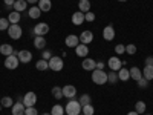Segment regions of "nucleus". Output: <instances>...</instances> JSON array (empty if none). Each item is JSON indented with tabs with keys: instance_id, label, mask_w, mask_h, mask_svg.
<instances>
[{
	"instance_id": "nucleus-1",
	"label": "nucleus",
	"mask_w": 153,
	"mask_h": 115,
	"mask_svg": "<svg viewBox=\"0 0 153 115\" xmlns=\"http://www.w3.org/2000/svg\"><path fill=\"white\" fill-rule=\"evenodd\" d=\"M81 105H80V101L78 100H69L68 101V105L65 106V112L68 115H80L81 114Z\"/></svg>"
},
{
	"instance_id": "nucleus-2",
	"label": "nucleus",
	"mask_w": 153,
	"mask_h": 115,
	"mask_svg": "<svg viewBox=\"0 0 153 115\" xmlns=\"http://www.w3.org/2000/svg\"><path fill=\"white\" fill-rule=\"evenodd\" d=\"M92 81L95 84H100V86L106 84L107 83V74L103 69H94L92 71Z\"/></svg>"
},
{
	"instance_id": "nucleus-3",
	"label": "nucleus",
	"mask_w": 153,
	"mask_h": 115,
	"mask_svg": "<svg viewBox=\"0 0 153 115\" xmlns=\"http://www.w3.org/2000/svg\"><path fill=\"white\" fill-rule=\"evenodd\" d=\"M48 63H49V69L54 71V72H60V71H63V68H65V61H63V58L57 57V55H52V58H51Z\"/></svg>"
},
{
	"instance_id": "nucleus-4",
	"label": "nucleus",
	"mask_w": 153,
	"mask_h": 115,
	"mask_svg": "<svg viewBox=\"0 0 153 115\" xmlns=\"http://www.w3.org/2000/svg\"><path fill=\"white\" fill-rule=\"evenodd\" d=\"M5 68L6 69H11V71H14V69H17L19 68V65H20V60H19V57L17 55H8L6 58H5Z\"/></svg>"
},
{
	"instance_id": "nucleus-5",
	"label": "nucleus",
	"mask_w": 153,
	"mask_h": 115,
	"mask_svg": "<svg viewBox=\"0 0 153 115\" xmlns=\"http://www.w3.org/2000/svg\"><path fill=\"white\" fill-rule=\"evenodd\" d=\"M22 34H23V29L22 26L17 23V25H11V26L8 28V35L12 38V40H19V38H22Z\"/></svg>"
},
{
	"instance_id": "nucleus-6",
	"label": "nucleus",
	"mask_w": 153,
	"mask_h": 115,
	"mask_svg": "<svg viewBox=\"0 0 153 115\" xmlns=\"http://www.w3.org/2000/svg\"><path fill=\"white\" fill-rule=\"evenodd\" d=\"M32 32H34V35H35V37H37V35L45 37V35L49 32V25H48V23H45V22L37 23L35 26H34V29H32Z\"/></svg>"
},
{
	"instance_id": "nucleus-7",
	"label": "nucleus",
	"mask_w": 153,
	"mask_h": 115,
	"mask_svg": "<svg viewBox=\"0 0 153 115\" xmlns=\"http://www.w3.org/2000/svg\"><path fill=\"white\" fill-rule=\"evenodd\" d=\"M35 103H37V94L35 92L29 91V92H26V94L23 95V105L26 106V108L35 106Z\"/></svg>"
},
{
	"instance_id": "nucleus-8",
	"label": "nucleus",
	"mask_w": 153,
	"mask_h": 115,
	"mask_svg": "<svg viewBox=\"0 0 153 115\" xmlns=\"http://www.w3.org/2000/svg\"><path fill=\"white\" fill-rule=\"evenodd\" d=\"M107 66L110 68V71H117V72H118V71L123 68V60L118 58V55L110 57V58L107 60Z\"/></svg>"
},
{
	"instance_id": "nucleus-9",
	"label": "nucleus",
	"mask_w": 153,
	"mask_h": 115,
	"mask_svg": "<svg viewBox=\"0 0 153 115\" xmlns=\"http://www.w3.org/2000/svg\"><path fill=\"white\" fill-rule=\"evenodd\" d=\"M17 57H19L20 63H25V65H28V63L32 60V52H31V51H28V49H22V51H19Z\"/></svg>"
},
{
	"instance_id": "nucleus-10",
	"label": "nucleus",
	"mask_w": 153,
	"mask_h": 115,
	"mask_svg": "<svg viewBox=\"0 0 153 115\" xmlns=\"http://www.w3.org/2000/svg\"><path fill=\"white\" fill-rule=\"evenodd\" d=\"M78 38H80V43H83V45H91V43L94 42V32H92V31H83V32L78 35Z\"/></svg>"
},
{
	"instance_id": "nucleus-11",
	"label": "nucleus",
	"mask_w": 153,
	"mask_h": 115,
	"mask_svg": "<svg viewBox=\"0 0 153 115\" xmlns=\"http://www.w3.org/2000/svg\"><path fill=\"white\" fill-rule=\"evenodd\" d=\"M65 43H66L68 48H74V49H75L76 46L80 45V38L76 37L75 34H69V35L65 38Z\"/></svg>"
},
{
	"instance_id": "nucleus-12",
	"label": "nucleus",
	"mask_w": 153,
	"mask_h": 115,
	"mask_svg": "<svg viewBox=\"0 0 153 115\" xmlns=\"http://www.w3.org/2000/svg\"><path fill=\"white\" fill-rule=\"evenodd\" d=\"M103 38L106 42H112L115 38V28L112 26V25H107V26L103 29Z\"/></svg>"
},
{
	"instance_id": "nucleus-13",
	"label": "nucleus",
	"mask_w": 153,
	"mask_h": 115,
	"mask_svg": "<svg viewBox=\"0 0 153 115\" xmlns=\"http://www.w3.org/2000/svg\"><path fill=\"white\" fill-rule=\"evenodd\" d=\"M63 95H65L66 98L72 100L75 95H76V87L72 86V84H66V86H63Z\"/></svg>"
},
{
	"instance_id": "nucleus-14",
	"label": "nucleus",
	"mask_w": 153,
	"mask_h": 115,
	"mask_svg": "<svg viewBox=\"0 0 153 115\" xmlns=\"http://www.w3.org/2000/svg\"><path fill=\"white\" fill-rule=\"evenodd\" d=\"M71 20H72V23L75 25V26H80V25H83V23H84V12H81V11L74 12Z\"/></svg>"
},
{
	"instance_id": "nucleus-15",
	"label": "nucleus",
	"mask_w": 153,
	"mask_h": 115,
	"mask_svg": "<svg viewBox=\"0 0 153 115\" xmlns=\"http://www.w3.org/2000/svg\"><path fill=\"white\" fill-rule=\"evenodd\" d=\"M75 54L78 55V57H81V58H86V57L89 55V46H87V45L80 43L78 46L75 48Z\"/></svg>"
},
{
	"instance_id": "nucleus-16",
	"label": "nucleus",
	"mask_w": 153,
	"mask_h": 115,
	"mask_svg": "<svg viewBox=\"0 0 153 115\" xmlns=\"http://www.w3.org/2000/svg\"><path fill=\"white\" fill-rule=\"evenodd\" d=\"M81 66L84 71H94V69H97V61L94 58H84Z\"/></svg>"
},
{
	"instance_id": "nucleus-17",
	"label": "nucleus",
	"mask_w": 153,
	"mask_h": 115,
	"mask_svg": "<svg viewBox=\"0 0 153 115\" xmlns=\"http://www.w3.org/2000/svg\"><path fill=\"white\" fill-rule=\"evenodd\" d=\"M25 109H26V106H25L23 103H17L16 105H12V108H11V114L12 115H23L25 114Z\"/></svg>"
},
{
	"instance_id": "nucleus-18",
	"label": "nucleus",
	"mask_w": 153,
	"mask_h": 115,
	"mask_svg": "<svg viewBox=\"0 0 153 115\" xmlns=\"http://www.w3.org/2000/svg\"><path fill=\"white\" fill-rule=\"evenodd\" d=\"M12 9L17 11V12L26 11L28 9V2H26V0H16V3H14V6H12Z\"/></svg>"
},
{
	"instance_id": "nucleus-19",
	"label": "nucleus",
	"mask_w": 153,
	"mask_h": 115,
	"mask_svg": "<svg viewBox=\"0 0 153 115\" xmlns=\"http://www.w3.org/2000/svg\"><path fill=\"white\" fill-rule=\"evenodd\" d=\"M0 54L8 57V55H12L14 54V48H12L9 43H3V45H0Z\"/></svg>"
},
{
	"instance_id": "nucleus-20",
	"label": "nucleus",
	"mask_w": 153,
	"mask_h": 115,
	"mask_svg": "<svg viewBox=\"0 0 153 115\" xmlns=\"http://www.w3.org/2000/svg\"><path fill=\"white\" fill-rule=\"evenodd\" d=\"M37 6L42 9V12H49L52 9V2H51V0H38Z\"/></svg>"
},
{
	"instance_id": "nucleus-21",
	"label": "nucleus",
	"mask_w": 153,
	"mask_h": 115,
	"mask_svg": "<svg viewBox=\"0 0 153 115\" xmlns=\"http://www.w3.org/2000/svg\"><path fill=\"white\" fill-rule=\"evenodd\" d=\"M28 16H29V19H32V20L40 19V16H42V9L38 8V6H31V8L28 9Z\"/></svg>"
},
{
	"instance_id": "nucleus-22",
	"label": "nucleus",
	"mask_w": 153,
	"mask_h": 115,
	"mask_svg": "<svg viewBox=\"0 0 153 115\" xmlns=\"http://www.w3.org/2000/svg\"><path fill=\"white\" fill-rule=\"evenodd\" d=\"M46 38L45 37H42V35H37V37H34V46L37 48V49H45L46 48Z\"/></svg>"
},
{
	"instance_id": "nucleus-23",
	"label": "nucleus",
	"mask_w": 153,
	"mask_h": 115,
	"mask_svg": "<svg viewBox=\"0 0 153 115\" xmlns=\"http://www.w3.org/2000/svg\"><path fill=\"white\" fill-rule=\"evenodd\" d=\"M8 20H9L11 25H17L22 20V14H20V12H17V11H11L9 16H8Z\"/></svg>"
},
{
	"instance_id": "nucleus-24",
	"label": "nucleus",
	"mask_w": 153,
	"mask_h": 115,
	"mask_svg": "<svg viewBox=\"0 0 153 115\" xmlns=\"http://www.w3.org/2000/svg\"><path fill=\"white\" fill-rule=\"evenodd\" d=\"M118 78H120L121 81H127V80L130 78V71L127 69L126 66H123V68L118 71Z\"/></svg>"
},
{
	"instance_id": "nucleus-25",
	"label": "nucleus",
	"mask_w": 153,
	"mask_h": 115,
	"mask_svg": "<svg viewBox=\"0 0 153 115\" xmlns=\"http://www.w3.org/2000/svg\"><path fill=\"white\" fill-rule=\"evenodd\" d=\"M130 71V78L132 80H135V81H138L139 78H143V71L139 69V68H132V69H129Z\"/></svg>"
},
{
	"instance_id": "nucleus-26",
	"label": "nucleus",
	"mask_w": 153,
	"mask_h": 115,
	"mask_svg": "<svg viewBox=\"0 0 153 115\" xmlns=\"http://www.w3.org/2000/svg\"><path fill=\"white\" fill-rule=\"evenodd\" d=\"M78 11H81V12H89L91 11V2L89 0H80L78 2Z\"/></svg>"
},
{
	"instance_id": "nucleus-27",
	"label": "nucleus",
	"mask_w": 153,
	"mask_h": 115,
	"mask_svg": "<svg viewBox=\"0 0 153 115\" xmlns=\"http://www.w3.org/2000/svg\"><path fill=\"white\" fill-rule=\"evenodd\" d=\"M143 77H144L147 81H152V80H153V66H144V69H143Z\"/></svg>"
},
{
	"instance_id": "nucleus-28",
	"label": "nucleus",
	"mask_w": 153,
	"mask_h": 115,
	"mask_svg": "<svg viewBox=\"0 0 153 115\" xmlns=\"http://www.w3.org/2000/svg\"><path fill=\"white\" fill-rule=\"evenodd\" d=\"M35 68H37L38 71H48V69H49V63H48V60L40 58V60L35 63Z\"/></svg>"
},
{
	"instance_id": "nucleus-29",
	"label": "nucleus",
	"mask_w": 153,
	"mask_h": 115,
	"mask_svg": "<svg viewBox=\"0 0 153 115\" xmlns=\"http://www.w3.org/2000/svg\"><path fill=\"white\" fill-rule=\"evenodd\" d=\"M52 97L55 98V100H61L63 97V87H60V86H54L52 87Z\"/></svg>"
},
{
	"instance_id": "nucleus-30",
	"label": "nucleus",
	"mask_w": 153,
	"mask_h": 115,
	"mask_svg": "<svg viewBox=\"0 0 153 115\" xmlns=\"http://www.w3.org/2000/svg\"><path fill=\"white\" fill-rule=\"evenodd\" d=\"M120 78H118V72L117 71H110L109 74H107V83H110V84H115Z\"/></svg>"
},
{
	"instance_id": "nucleus-31",
	"label": "nucleus",
	"mask_w": 153,
	"mask_h": 115,
	"mask_svg": "<svg viewBox=\"0 0 153 115\" xmlns=\"http://www.w3.org/2000/svg\"><path fill=\"white\" fill-rule=\"evenodd\" d=\"M80 105L81 106H86V105H92V98H91V95L89 94H83V95H80Z\"/></svg>"
},
{
	"instance_id": "nucleus-32",
	"label": "nucleus",
	"mask_w": 153,
	"mask_h": 115,
	"mask_svg": "<svg viewBox=\"0 0 153 115\" xmlns=\"http://www.w3.org/2000/svg\"><path fill=\"white\" fill-rule=\"evenodd\" d=\"M51 115H65V106H61V105H55V106H52Z\"/></svg>"
},
{
	"instance_id": "nucleus-33",
	"label": "nucleus",
	"mask_w": 153,
	"mask_h": 115,
	"mask_svg": "<svg viewBox=\"0 0 153 115\" xmlns=\"http://www.w3.org/2000/svg\"><path fill=\"white\" fill-rule=\"evenodd\" d=\"M0 105H2L3 108H12L14 100H12L11 97H3V98H0Z\"/></svg>"
},
{
	"instance_id": "nucleus-34",
	"label": "nucleus",
	"mask_w": 153,
	"mask_h": 115,
	"mask_svg": "<svg viewBox=\"0 0 153 115\" xmlns=\"http://www.w3.org/2000/svg\"><path fill=\"white\" fill-rule=\"evenodd\" d=\"M81 114L83 115H94L95 114V108L92 105H86V106L81 108Z\"/></svg>"
},
{
	"instance_id": "nucleus-35",
	"label": "nucleus",
	"mask_w": 153,
	"mask_h": 115,
	"mask_svg": "<svg viewBox=\"0 0 153 115\" xmlns=\"http://www.w3.org/2000/svg\"><path fill=\"white\" fill-rule=\"evenodd\" d=\"M146 103H144V101H141V100H139V101H136V105H135V111L139 114V115H141V114H144L146 112Z\"/></svg>"
},
{
	"instance_id": "nucleus-36",
	"label": "nucleus",
	"mask_w": 153,
	"mask_h": 115,
	"mask_svg": "<svg viewBox=\"0 0 153 115\" xmlns=\"http://www.w3.org/2000/svg\"><path fill=\"white\" fill-rule=\"evenodd\" d=\"M9 26H11V23H9L8 19H5V17L0 19V31H8Z\"/></svg>"
},
{
	"instance_id": "nucleus-37",
	"label": "nucleus",
	"mask_w": 153,
	"mask_h": 115,
	"mask_svg": "<svg viewBox=\"0 0 153 115\" xmlns=\"http://www.w3.org/2000/svg\"><path fill=\"white\" fill-rule=\"evenodd\" d=\"M95 19H97V16L94 14L92 11H89V12H86V14H84V22L91 23V22H95Z\"/></svg>"
},
{
	"instance_id": "nucleus-38",
	"label": "nucleus",
	"mask_w": 153,
	"mask_h": 115,
	"mask_svg": "<svg viewBox=\"0 0 153 115\" xmlns=\"http://www.w3.org/2000/svg\"><path fill=\"white\" fill-rule=\"evenodd\" d=\"M126 52L129 54V55H133V54L136 52V46H135L133 43H130V45H127V46H126Z\"/></svg>"
},
{
	"instance_id": "nucleus-39",
	"label": "nucleus",
	"mask_w": 153,
	"mask_h": 115,
	"mask_svg": "<svg viewBox=\"0 0 153 115\" xmlns=\"http://www.w3.org/2000/svg\"><path fill=\"white\" fill-rule=\"evenodd\" d=\"M126 52V45H117L115 46V54L117 55H121Z\"/></svg>"
},
{
	"instance_id": "nucleus-40",
	"label": "nucleus",
	"mask_w": 153,
	"mask_h": 115,
	"mask_svg": "<svg viewBox=\"0 0 153 115\" xmlns=\"http://www.w3.org/2000/svg\"><path fill=\"white\" fill-rule=\"evenodd\" d=\"M136 83H138V87H141V89H146V87L149 86V83H150V81H147V80L144 78V77H143V78H139V80H138Z\"/></svg>"
},
{
	"instance_id": "nucleus-41",
	"label": "nucleus",
	"mask_w": 153,
	"mask_h": 115,
	"mask_svg": "<svg viewBox=\"0 0 153 115\" xmlns=\"http://www.w3.org/2000/svg\"><path fill=\"white\" fill-rule=\"evenodd\" d=\"M42 58L49 61L51 58H52V52H51V51H48V49H43V52H42Z\"/></svg>"
},
{
	"instance_id": "nucleus-42",
	"label": "nucleus",
	"mask_w": 153,
	"mask_h": 115,
	"mask_svg": "<svg viewBox=\"0 0 153 115\" xmlns=\"http://www.w3.org/2000/svg\"><path fill=\"white\" fill-rule=\"evenodd\" d=\"M25 115H38V111H37L34 106H31V108L25 109Z\"/></svg>"
},
{
	"instance_id": "nucleus-43",
	"label": "nucleus",
	"mask_w": 153,
	"mask_h": 115,
	"mask_svg": "<svg viewBox=\"0 0 153 115\" xmlns=\"http://www.w3.org/2000/svg\"><path fill=\"white\" fill-rule=\"evenodd\" d=\"M3 2H5V6H6V9H11L12 6H14L16 0H3Z\"/></svg>"
},
{
	"instance_id": "nucleus-44",
	"label": "nucleus",
	"mask_w": 153,
	"mask_h": 115,
	"mask_svg": "<svg viewBox=\"0 0 153 115\" xmlns=\"http://www.w3.org/2000/svg\"><path fill=\"white\" fill-rule=\"evenodd\" d=\"M146 66H153V57L152 55L146 58Z\"/></svg>"
},
{
	"instance_id": "nucleus-45",
	"label": "nucleus",
	"mask_w": 153,
	"mask_h": 115,
	"mask_svg": "<svg viewBox=\"0 0 153 115\" xmlns=\"http://www.w3.org/2000/svg\"><path fill=\"white\" fill-rule=\"evenodd\" d=\"M104 61H97V69H104Z\"/></svg>"
},
{
	"instance_id": "nucleus-46",
	"label": "nucleus",
	"mask_w": 153,
	"mask_h": 115,
	"mask_svg": "<svg viewBox=\"0 0 153 115\" xmlns=\"http://www.w3.org/2000/svg\"><path fill=\"white\" fill-rule=\"evenodd\" d=\"M28 3H31V5H35V3H38V0H26Z\"/></svg>"
},
{
	"instance_id": "nucleus-47",
	"label": "nucleus",
	"mask_w": 153,
	"mask_h": 115,
	"mask_svg": "<svg viewBox=\"0 0 153 115\" xmlns=\"http://www.w3.org/2000/svg\"><path fill=\"white\" fill-rule=\"evenodd\" d=\"M17 101H19V103H23V95H19L17 97Z\"/></svg>"
},
{
	"instance_id": "nucleus-48",
	"label": "nucleus",
	"mask_w": 153,
	"mask_h": 115,
	"mask_svg": "<svg viewBox=\"0 0 153 115\" xmlns=\"http://www.w3.org/2000/svg\"><path fill=\"white\" fill-rule=\"evenodd\" d=\"M127 115H139L136 111H132V112H129V114H127Z\"/></svg>"
},
{
	"instance_id": "nucleus-49",
	"label": "nucleus",
	"mask_w": 153,
	"mask_h": 115,
	"mask_svg": "<svg viewBox=\"0 0 153 115\" xmlns=\"http://www.w3.org/2000/svg\"><path fill=\"white\" fill-rule=\"evenodd\" d=\"M42 115H51V114H48V112H45V114H42Z\"/></svg>"
},
{
	"instance_id": "nucleus-50",
	"label": "nucleus",
	"mask_w": 153,
	"mask_h": 115,
	"mask_svg": "<svg viewBox=\"0 0 153 115\" xmlns=\"http://www.w3.org/2000/svg\"><path fill=\"white\" fill-rule=\"evenodd\" d=\"M118 2H127V0H118Z\"/></svg>"
},
{
	"instance_id": "nucleus-51",
	"label": "nucleus",
	"mask_w": 153,
	"mask_h": 115,
	"mask_svg": "<svg viewBox=\"0 0 153 115\" xmlns=\"http://www.w3.org/2000/svg\"><path fill=\"white\" fill-rule=\"evenodd\" d=\"M146 115H150V114H146Z\"/></svg>"
},
{
	"instance_id": "nucleus-52",
	"label": "nucleus",
	"mask_w": 153,
	"mask_h": 115,
	"mask_svg": "<svg viewBox=\"0 0 153 115\" xmlns=\"http://www.w3.org/2000/svg\"><path fill=\"white\" fill-rule=\"evenodd\" d=\"M80 115H83V114H80Z\"/></svg>"
},
{
	"instance_id": "nucleus-53",
	"label": "nucleus",
	"mask_w": 153,
	"mask_h": 115,
	"mask_svg": "<svg viewBox=\"0 0 153 115\" xmlns=\"http://www.w3.org/2000/svg\"><path fill=\"white\" fill-rule=\"evenodd\" d=\"M23 115H25V114H23Z\"/></svg>"
}]
</instances>
